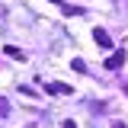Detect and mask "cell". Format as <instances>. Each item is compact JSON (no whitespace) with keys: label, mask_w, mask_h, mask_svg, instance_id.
Masks as SVG:
<instances>
[{"label":"cell","mask_w":128,"mask_h":128,"mask_svg":"<svg viewBox=\"0 0 128 128\" xmlns=\"http://www.w3.org/2000/svg\"><path fill=\"white\" fill-rule=\"evenodd\" d=\"M45 90H48L51 96H67V93H74V86H67V83H58V80L45 83Z\"/></svg>","instance_id":"cell-1"},{"label":"cell","mask_w":128,"mask_h":128,"mask_svg":"<svg viewBox=\"0 0 128 128\" xmlns=\"http://www.w3.org/2000/svg\"><path fill=\"white\" fill-rule=\"evenodd\" d=\"M122 64H125V48L112 51V54H109V61H106V67H109V70H118Z\"/></svg>","instance_id":"cell-2"},{"label":"cell","mask_w":128,"mask_h":128,"mask_svg":"<svg viewBox=\"0 0 128 128\" xmlns=\"http://www.w3.org/2000/svg\"><path fill=\"white\" fill-rule=\"evenodd\" d=\"M93 38H96V45L102 48V51H109V48H112V38H109V32H106V29H93Z\"/></svg>","instance_id":"cell-3"},{"label":"cell","mask_w":128,"mask_h":128,"mask_svg":"<svg viewBox=\"0 0 128 128\" xmlns=\"http://www.w3.org/2000/svg\"><path fill=\"white\" fill-rule=\"evenodd\" d=\"M3 51H6V58H13V61H26V54H22V51H19L16 45H6Z\"/></svg>","instance_id":"cell-4"},{"label":"cell","mask_w":128,"mask_h":128,"mask_svg":"<svg viewBox=\"0 0 128 128\" xmlns=\"http://www.w3.org/2000/svg\"><path fill=\"white\" fill-rule=\"evenodd\" d=\"M70 67H74V70H80V74H83V70H86V64L80 61V58H74V64H70Z\"/></svg>","instance_id":"cell-5"},{"label":"cell","mask_w":128,"mask_h":128,"mask_svg":"<svg viewBox=\"0 0 128 128\" xmlns=\"http://www.w3.org/2000/svg\"><path fill=\"white\" fill-rule=\"evenodd\" d=\"M61 128H77V125H74V122H70V118H67V122H61Z\"/></svg>","instance_id":"cell-6"},{"label":"cell","mask_w":128,"mask_h":128,"mask_svg":"<svg viewBox=\"0 0 128 128\" xmlns=\"http://www.w3.org/2000/svg\"><path fill=\"white\" fill-rule=\"evenodd\" d=\"M112 128H125V122H112Z\"/></svg>","instance_id":"cell-7"},{"label":"cell","mask_w":128,"mask_h":128,"mask_svg":"<svg viewBox=\"0 0 128 128\" xmlns=\"http://www.w3.org/2000/svg\"><path fill=\"white\" fill-rule=\"evenodd\" d=\"M48 3H61V0H48Z\"/></svg>","instance_id":"cell-8"}]
</instances>
